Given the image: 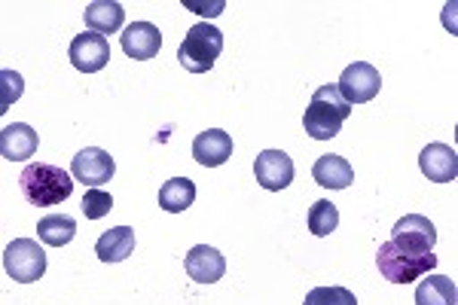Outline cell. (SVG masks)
I'll return each instance as SVG.
<instances>
[{
    "label": "cell",
    "instance_id": "obj_1",
    "mask_svg": "<svg viewBox=\"0 0 458 305\" xmlns=\"http://www.w3.org/2000/svg\"><path fill=\"white\" fill-rule=\"evenodd\" d=\"M349 116H352V104L339 95L336 83H327L315 89L312 101H309L306 114H302V129L315 140H330L339 135V129H343V123Z\"/></svg>",
    "mask_w": 458,
    "mask_h": 305
},
{
    "label": "cell",
    "instance_id": "obj_2",
    "mask_svg": "<svg viewBox=\"0 0 458 305\" xmlns=\"http://www.w3.org/2000/svg\"><path fill=\"white\" fill-rule=\"evenodd\" d=\"M19 187H21V196L34 208H55V205H62L64 199H71L73 174H68V171L58 165H49V162H31V165L19 174Z\"/></svg>",
    "mask_w": 458,
    "mask_h": 305
},
{
    "label": "cell",
    "instance_id": "obj_3",
    "mask_svg": "<svg viewBox=\"0 0 458 305\" xmlns=\"http://www.w3.org/2000/svg\"><path fill=\"white\" fill-rule=\"evenodd\" d=\"M376 269L391 284H410V281L425 278L428 272L437 269V257L434 254H410V250L397 248L394 241L379 244L376 250Z\"/></svg>",
    "mask_w": 458,
    "mask_h": 305
},
{
    "label": "cell",
    "instance_id": "obj_4",
    "mask_svg": "<svg viewBox=\"0 0 458 305\" xmlns=\"http://www.w3.org/2000/svg\"><path fill=\"white\" fill-rule=\"evenodd\" d=\"M224 52V34L217 31L208 21H199L187 31L177 49V62L183 64V71L190 73H205L214 68L217 55Z\"/></svg>",
    "mask_w": 458,
    "mask_h": 305
},
{
    "label": "cell",
    "instance_id": "obj_5",
    "mask_svg": "<svg viewBox=\"0 0 458 305\" xmlns=\"http://www.w3.org/2000/svg\"><path fill=\"white\" fill-rule=\"evenodd\" d=\"M4 272L19 284H34L47 275V254L31 238H16L4 250Z\"/></svg>",
    "mask_w": 458,
    "mask_h": 305
},
{
    "label": "cell",
    "instance_id": "obj_6",
    "mask_svg": "<svg viewBox=\"0 0 458 305\" xmlns=\"http://www.w3.org/2000/svg\"><path fill=\"white\" fill-rule=\"evenodd\" d=\"M391 241L397 248L410 250V254H434V244H437V229L434 223L422 217V214H406L394 223L391 229Z\"/></svg>",
    "mask_w": 458,
    "mask_h": 305
},
{
    "label": "cell",
    "instance_id": "obj_7",
    "mask_svg": "<svg viewBox=\"0 0 458 305\" xmlns=\"http://www.w3.org/2000/svg\"><path fill=\"white\" fill-rule=\"evenodd\" d=\"M336 89L349 104H367V101H373L376 95H379L382 77H379V71H376L373 64L352 62L349 68L343 71V77H339Z\"/></svg>",
    "mask_w": 458,
    "mask_h": 305
},
{
    "label": "cell",
    "instance_id": "obj_8",
    "mask_svg": "<svg viewBox=\"0 0 458 305\" xmlns=\"http://www.w3.org/2000/svg\"><path fill=\"white\" fill-rule=\"evenodd\" d=\"M71 174H73V181L89 183V187L95 190V187H101V183L114 181L116 162H114V156L107 150H101V147H86V150H80L71 159Z\"/></svg>",
    "mask_w": 458,
    "mask_h": 305
},
{
    "label": "cell",
    "instance_id": "obj_9",
    "mask_svg": "<svg viewBox=\"0 0 458 305\" xmlns=\"http://www.w3.org/2000/svg\"><path fill=\"white\" fill-rule=\"evenodd\" d=\"M293 174H297V168H293L291 156L282 153V150H263L254 159V177L260 181V187L269 190V192L291 187Z\"/></svg>",
    "mask_w": 458,
    "mask_h": 305
},
{
    "label": "cell",
    "instance_id": "obj_10",
    "mask_svg": "<svg viewBox=\"0 0 458 305\" xmlns=\"http://www.w3.org/2000/svg\"><path fill=\"white\" fill-rule=\"evenodd\" d=\"M110 62V47H107V37L83 31L73 37L71 43V64L83 73H98L101 68H107Z\"/></svg>",
    "mask_w": 458,
    "mask_h": 305
},
{
    "label": "cell",
    "instance_id": "obj_11",
    "mask_svg": "<svg viewBox=\"0 0 458 305\" xmlns=\"http://www.w3.org/2000/svg\"><path fill=\"white\" fill-rule=\"evenodd\" d=\"M123 52L131 62H150L157 58V52L162 49V34L153 21H131L120 37Z\"/></svg>",
    "mask_w": 458,
    "mask_h": 305
},
{
    "label": "cell",
    "instance_id": "obj_12",
    "mask_svg": "<svg viewBox=\"0 0 458 305\" xmlns=\"http://www.w3.org/2000/svg\"><path fill=\"white\" fill-rule=\"evenodd\" d=\"M183 269H187V275L196 284H214V281H220L226 275V259L217 248L196 244L187 254V259H183Z\"/></svg>",
    "mask_w": 458,
    "mask_h": 305
},
{
    "label": "cell",
    "instance_id": "obj_13",
    "mask_svg": "<svg viewBox=\"0 0 458 305\" xmlns=\"http://www.w3.org/2000/svg\"><path fill=\"white\" fill-rule=\"evenodd\" d=\"M419 168H422L428 181L453 183L458 177V156L449 144H428L419 156Z\"/></svg>",
    "mask_w": 458,
    "mask_h": 305
},
{
    "label": "cell",
    "instance_id": "obj_14",
    "mask_svg": "<svg viewBox=\"0 0 458 305\" xmlns=\"http://www.w3.org/2000/svg\"><path fill=\"white\" fill-rule=\"evenodd\" d=\"M37 144H40V138H37V131L28 123L4 125V131H0V156L10 162L31 159Z\"/></svg>",
    "mask_w": 458,
    "mask_h": 305
},
{
    "label": "cell",
    "instance_id": "obj_15",
    "mask_svg": "<svg viewBox=\"0 0 458 305\" xmlns=\"http://www.w3.org/2000/svg\"><path fill=\"white\" fill-rule=\"evenodd\" d=\"M233 156V138L220 129H208L193 140V159L202 168H217Z\"/></svg>",
    "mask_w": 458,
    "mask_h": 305
},
{
    "label": "cell",
    "instance_id": "obj_16",
    "mask_svg": "<svg viewBox=\"0 0 458 305\" xmlns=\"http://www.w3.org/2000/svg\"><path fill=\"white\" fill-rule=\"evenodd\" d=\"M312 177H315L318 187H324V190H345V187H352V183H354L352 165L336 153L321 156V159L312 165Z\"/></svg>",
    "mask_w": 458,
    "mask_h": 305
},
{
    "label": "cell",
    "instance_id": "obj_17",
    "mask_svg": "<svg viewBox=\"0 0 458 305\" xmlns=\"http://www.w3.org/2000/svg\"><path fill=\"white\" fill-rule=\"evenodd\" d=\"M135 250V229L131 226H114L95 241V257L101 263H123Z\"/></svg>",
    "mask_w": 458,
    "mask_h": 305
},
{
    "label": "cell",
    "instance_id": "obj_18",
    "mask_svg": "<svg viewBox=\"0 0 458 305\" xmlns=\"http://www.w3.org/2000/svg\"><path fill=\"white\" fill-rule=\"evenodd\" d=\"M125 21V10L116 0H92L86 6V25L92 34H116Z\"/></svg>",
    "mask_w": 458,
    "mask_h": 305
},
{
    "label": "cell",
    "instance_id": "obj_19",
    "mask_svg": "<svg viewBox=\"0 0 458 305\" xmlns=\"http://www.w3.org/2000/svg\"><path fill=\"white\" fill-rule=\"evenodd\" d=\"M458 290L455 281L446 275H428L425 281H419L416 287V305H455Z\"/></svg>",
    "mask_w": 458,
    "mask_h": 305
},
{
    "label": "cell",
    "instance_id": "obj_20",
    "mask_svg": "<svg viewBox=\"0 0 458 305\" xmlns=\"http://www.w3.org/2000/svg\"><path fill=\"white\" fill-rule=\"evenodd\" d=\"M196 202V183L190 177H172L159 190V208L168 214H181Z\"/></svg>",
    "mask_w": 458,
    "mask_h": 305
},
{
    "label": "cell",
    "instance_id": "obj_21",
    "mask_svg": "<svg viewBox=\"0 0 458 305\" xmlns=\"http://www.w3.org/2000/svg\"><path fill=\"white\" fill-rule=\"evenodd\" d=\"M37 235H40V241L49 244V248H64V244H71L73 235H77V220H73L71 214H49V217H43L37 223Z\"/></svg>",
    "mask_w": 458,
    "mask_h": 305
},
{
    "label": "cell",
    "instance_id": "obj_22",
    "mask_svg": "<svg viewBox=\"0 0 458 305\" xmlns=\"http://www.w3.org/2000/svg\"><path fill=\"white\" fill-rule=\"evenodd\" d=\"M336 226H339V208L334 202L321 199V202L309 208V233L312 235L327 238L330 233H336Z\"/></svg>",
    "mask_w": 458,
    "mask_h": 305
},
{
    "label": "cell",
    "instance_id": "obj_23",
    "mask_svg": "<svg viewBox=\"0 0 458 305\" xmlns=\"http://www.w3.org/2000/svg\"><path fill=\"white\" fill-rule=\"evenodd\" d=\"M306 305H358L349 287H315L306 293Z\"/></svg>",
    "mask_w": 458,
    "mask_h": 305
},
{
    "label": "cell",
    "instance_id": "obj_24",
    "mask_svg": "<svg viewBox=\"0 0 458 305\" xmlns=\"http://www.w3.org/2000/svg\"><path fill=\"white\" fill-rule=\"evenodd\" d=\"M83 217L86 220H101V217H107L110 211H114V199H110V192L105 190H89L86 196H83Z\"/></svg>",
    "mask_w": 458,
    "mask_h": 305
},
{
    "label": "cell",
    "instance_id": "obj_25",
    "mask_svg": "<svg viewBox=\"0 0 458 305\" xmlns=\"http://www.w3.org/2000/svg\"><path fill=\"white\" fill-rule=\"evenodd\" d=\"M0 83H4V95H0V114L10 110V104L21 98V77L16 71H0Z\"/></svg>",
    "mask_w": 458,
    "mask_h": 305
}]
</instances>
